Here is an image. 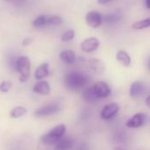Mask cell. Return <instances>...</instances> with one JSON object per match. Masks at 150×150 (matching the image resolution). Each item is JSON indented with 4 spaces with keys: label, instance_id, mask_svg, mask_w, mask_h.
I'll list each match as a JSON object with an SVG mask.
<instances>
[{
    "label": "cell",
    "instance_id": "23",
    "mask_svg": "<svg viewBox=\"0 0 150 150\" xmlns=\"http://www.w3.org/2000/svg\"><path fill=\"white\" fill-rule=\"evenodd\" d=\"M74 37H75V31L73 29H68L62 33L60 39L63 42H70L74 39Z\"/></svg>",
    "mask_w": 150,
    "mask_h": 150
},
{
    "label": "cell",
    "instance_id": "1",
    "mask_svg": "<svg viewBox=\"0 0 150 150\" xmlns=\"http://www.w3.org/2000/svg\"><path fill=\"white\" fill-rule=\"evenodd\" d=\"M89 82V77L80 71H70L64 76L63 83L66 89L70 91H80L84 89Z\"/></svg>",
    "mask_w": 150,
    "mask_h": 150
},
{
    "label": "cell",
    "instance_id": "30",
    "mask_svg": "<svg viewBox=\"0 0 150 150\" xmlns=\"http://www.w3.org/2000/svg\"><path fill=\"white\" fill-rule=\"evenodd\" d=\"M149 69H150V63H149Z\"/></svg>",
    "mask_w": 150,
    "mask_h": 150
},
{
    "label": "cell",
    "instance_id": "22",
    "mask_svg": "<svg viewBox=\"0 0 150 150\" xmlns=\"http://www.w3.org/2000/svg\"><path fill=\"white\" fill-rule=\"evenodd\" d=\"M103 18V22L108 23V24H113V23L119 21L121 18V16L118 13H109L107 15H104Z\"/></svg>",
    "mask_w": 150,
    "mask_h": 150
},
{
    "label": "cell",
    "instance_id": "17",
    "mask_svg": "<svg viewBox=\"0 0 150 150\" xmlns=\"http://www.w3.org/2000/svg\"><path fill=\"white\" fill-rule=\"evenodd\" d=\"M82 98L86 103H95L97 100H99V98L96 97L92 86L91 87H88L82 93Z\"/></svg>",
    "mask_w": 150,
    "mask_h": 150
},
{
    "label": "cell",
    "instance_id": "27",
    "mask_svg": "<svg viewBox=\"0 0 150 150\" xmlns=\"http://www.w3.org/2000/svg\"><path fill=\"white\" fill-rule=\"evenodd\" d=\"M146 105L148 106V108L150 109V95H149L147 98H146Z\"/></svg>",
    "mask_w": 150,
    "mask_h": 150
},
{
    "label": "cell",
    "instance_id": "14",
    "mask_svg": "<svg viewBox=\"0 0 150 150\" xmlns=\"http://www.w3.org/2000/svg\"><path fill=\"white\" fill-rule=\"evenodd\" d=\"M50 76V65L47 62H43L39 65L34 71V78L38 81L43 80Z\"/></svg>",
    "mask_w": 150,
    "mask_h": 150
},
{
    "label": "cell",
    "instance_id": "18",
    "mask_svg": "<svg viewBox=\"0 0 150 150\" xmlns=\"http://www.w3.org/2000/svg\"><path fill=\"white\" fill-rule=\"evenodd\" d=\"M27 112V110L21 105L15 106L11 112H10V117L12 119H19L23 116H25Z\"/></svg>",
    "mask_w": 150,
    "mask_h": 150
},
{
    "label": "cell",
    "instance_id": "26",
    "mask_svg": "<svg viewBox=\"0 0 150 150\" xmlns=\"http://www.w3.org/2000/svg\"><path fill=\"white\" fill-rule=\"evenodd\" d=\"M112 1H114V0H97V3L99 4H109Z\"/></svg>",
    "mask_w": 150,
    "mask_h": 150
},
{
    "label": "cell",
    "instance_id": "9",
    "mask_svg": "<svg viewBox=\"0 0 150 150\" xmlns=\"http://www.w3.org/2000/svg\"><path fill=\"white\" fill-rule=\"evenodd\" d=\"M60 110V106L57 103H50L48 105H45L40 108H38L34 114L37 117H45V116H51L55 113H57Z\"/></svg>",
    "mask_w": 150,
    "mask_h": 150
},
{
    "label": "cell",
    "instance_id": "10",
    "mask_svg": "<svg viewBox=\"0 0 150 150\" xmlns=\"http://www.w3.org/2000/svg\"><path fill=\"white\" fill-rule=\"evenodd\" d=\"M145 91H146V86L144 83L141 81H135L130 86L129 95L133 98H139L145 93Z\"/></svg>",
    "mask_w": 150,
    "mask_h": 150
},
{
    "label": "cell",
    "instance_id": "20",
    "mask_svg": "<svg viewBox=\"0 0 150 150\" xmlns=\"http://www.w3.org/2000/svg\"><path fill=\"white\" fill-rule=\"evenodd\" d=\"M47 15H40L38 16L34 21H33V25L35 28H42L47 26Z\"/></svg>",
    "mask_w": 150,
    "mask_h": 150
},
{
    "label": "cell",
    "instance_id": "4",
    "mask_svg": "<svg viewBox=\"0 0 150 150\" xmlns=\"http://www.w3.org/2000/svg\"><path fill=\"white\" fill-rule=\"evenodd\" d=\"M119 111H120V106L118 103L115 102L109 103L103 107L100 112V117L103 120H111L118 115Z\"/></svg>",
    "mask_w": 150,
    "mask_h": 150
},
{
    "label": "cell",
    "instance_id": "29",
    "mask_svg": "<svg viewBox=\"0 0 150 150\" xmlns=\"http://www.w3.org/2000/svg\"><path fill=\"white\" fill-rule=\"evenodd\" d=\"M114 150H126V149H125L124 148H122V147H116Z\"/></svg>",
    "mask_w": 150,
    "mask_h": 150
},
{
    "label": "cell",
    "instance_id": "12",
    "mask_svg": "<svg viewBox=\"0 0 150 150\" xmlns=\"http://www.w3.org/2000/svg\"><path fill=\"white\" fill-rule=\"evenodd\" d=\"M59 58L64 63L67 65L74 64L77 61L76 53L72 49H65L61 51L59 54Z\"/></svg>",
    "mask_w": 150,
    "mask_h": 150
},
{
    "label": "cell",
    "instance_id": "21",
    "mask_svg": "<svg viewBox=\"0 0 150 150\" xmlns=\"http://www.w3.org/2000/svg\"><path fill=\"white\" fill-rule=\"evenodd\" d=\"M64 22L63 18L57 15H51V16H48L47 18V26L48 25H51V26H56V25H62Z\"/></svg>",
    "mask_w": 150,
    "mask_h": 150
},
{
    "label": "cell",
    "instance_id": "24",
    "mask_svg": "<svg viewBox=\"0 0 150 150\" xmlns=\"http://www.w3.org/2000/svg\"><path fill=\"white\" fill-rule=\"evenodd\" d=\"M11 88V83L10 81H3L1 83H0V91L1 92H4V93H6L8 92Z\"/></svg>",
    "mask_w": 150,
    "mask_h": 150
},
{
    "label": "cell",
    "instance_id": "2",
    "mask_svg": "<svg viewBox=\"0 0 150 150\" xmlns=\"http://www.w3.org/2000/svg\"><path fill=\"white\" fill-rule=\"evenodd\" d=\"M65 134L66 126L65 124H59L43 134L41 137V142L45 145H55L59 140L65 136Z\"/></svg>",
    "mask_w": 150,
    "mask_h": 150
},
{
    "label": "cell",
    "instance_id": "19",
    "mask_svg": "<svg viewBox=\"0 0 150 150\" xmlns=\"http://www.w3.org/2000/svg\"><path fill=\"white\" fill-rule=\"evenodd\" d=\"M150 27V17L138 20L132 25V28L134 30H143Z\"/></svg>",
    "mask_w": 150,
    "mask_h": 150
},
{
    "label": "cell",
    "instance_id": "28",
    "mask_svg": "<svg viewBox=\"0 0 150 150\" xmlns=\"http://www.w3.org/2000/svg\"><path fill=\"white\" fill-rule=\"evenodd\" d=\"M145 4H146L147 9L150 10V0H146V1H145Z\"/></svg>",
    "mask_w": 150,
    "mask_h": 150
},
{
    "label": "cell",
    "instance_id": "15",
    "mask_svg": "<svg viewBox=\"0 0 150 150\" xmlns=\"http://www.w3.org/2000/svg\"><path fill=\"white\" fill-rule=\"evenodd\" d=\"M116 60L122 66H124L126 68L130 67V65L132 63V58H131L130 54L126 51H125L123 49H120V50H118L117 52V54H116Z\"/></svg>",
    "mask_w": 150,
    "mask_h": 150
},
{
    "label": "cell",
    "instance_id": "5",
    "mask_svg": "<svg viewBox=\"0 0 150 150\" xmlns=\"http://www.w3.org/2000/svg\"><path fill=\"white\" fill-rule=\"evenodd\" d=\"M103 15L97 11H89L85 17L86 24L88 27L96 29L100 27L103 22Z\"/></svg>",
    "mask_w": 150,
    "mask_h": 150
},
{
    "label": "cell",
    "instance_id": "7",
    "mask_svg": "<svg viewBox=\"0 0 150 150\" xmlns=\"http://www.w3.org/2000/svg\"><path fill=\"white\" fill-rule=\"evenodd\" d=\"M99 47L100 40L96 37H88L87 39H84L80 44L81 51L85 54H91L96 51Z\"/></svg>",
    "mask_w": 150,
    "mask_h": 150
},
{
    "label": "cell",
    "instance_id": "16",
    "mask_svg": "<svg viewBox=\"0 0 150 150\" xmlns=\"http://www.w3.org/2000/svg\"><path fill=\"white\" fill-rule=\"evenodd\" d=\"M88 65H89V68L91 69V70L94 71L95 74H103L105 70L104 63L103 62V61H101L100 59H97V58L90 59L88 62Z\"/></svg>",
    "mask_w": 150,
    "mask_h": 150
},
{
    "label": "cell",
    "instance_id": "3",
    "mask_svg": "<svg viewBox=\"0 0 150 150\" xmlns=\"http://www.w3.org/2000/svg\"><path fill=\"white\" fill-rule=\"evenodd\" d=\"M15 68L19 74V81L26 83L31 74V62L27 56H19L15 62Z\"/></svg>",
    "mask_w": 150,
    "mask_h": 150
},
{
    "label": "cell",
    "instance_id": "11",
    "mask_svg": "<svg viewBox=\"0 0 150 150\" xmlns=\"http://www.w3.org/2000/svg\"><path fill=\"white\" fill-rule=\"evenodd\" d=\"M33 91L41 96H49L51 92V88L49 82L41 80L34 85Z\"/></svg>",
    "mask_w": 150,
    "mask_h": 150
},
{
    "label": "cell",
    "instance_id": "25",
    "mask_svg": "<svg viewBox=\"0 0 150 150\" xmlns=\"http://www.w3.org/2000/svg\"><path fill=\"white\" fill-rule=\"evenodd\" d=\"M34 40L32 38H26L22 40V46L23 47H27L29 45H31L33 43Z\"/></svg>",
    "mask_w": 150,
    "mask_h": 150
},
{
    "label": "cell",
    "instance_id": "13",
    "mask_svg": "<svg viewBox=\"0 0 150 150\" xmlns=\"http://www.w3.org/2000/svg\"><path fill=\"white\" fill-rule=\"evenodd\" d=\"M74 146V141L69 136H65L55 145V150H72Z\"/></svg>",
    "mask_w": 150,
    "mask_h": 150
},
{
    "label": "cell",
    "instance_id": "8",
    "mask_svg": "<svg viewBox=\"0 0 150 150\" xmlns=\"http://www.w3.org/2000/svg\"><path fill=\"white\" fill-rule=\"evenodd\" d=\"M146 121H147V115L143 112H138L126 120V127L131 129H137L143 127Z\"/></svg>",
    "mask_w": 150,
    "mask_h": 150
},
{
    "label": "cell",
    "instance_id": "6",
    "mask_svg": "<svg viewBox=\"0 0 150 150\" xmlns=\"http://www.w3.org/2000/svg\"><path fill=\"white\" fill-rule=\"evenodd\" d=\"M96 97L99 99H104L111 95V88L110 85L103 81H97L92 86Z\"/></svg>",
    "mask_w": 150,
    "mask_h": 150
}]
</instances>
